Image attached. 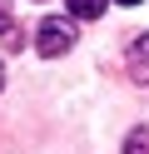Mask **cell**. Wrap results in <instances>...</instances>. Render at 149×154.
I'll list each match as a JSON object with an SVG mask.
<instances>
[{
  "label": "cell",
  "instance_id": "cell-1",
  "mask_svg": "<svg viewBox=\"0 0 149 154\" xmlns=\"http://www.w3.org/2000/svg\"><path fill=\"white\" fill-rule=\"evenodd\" d=\"M75 45V25L65 20H40V35H35V50L45 55V60H60V55Z\"/></svg>",
  "mask_w": 149,
  "mask_h": 154
},
{
  "label": "cell",
  "instance_id": "cell-2",
  "mask_svg": "<svg viewBox=\"0 0 149 154\" xmlns=\"http://www.w3.org/2000/svg\"><path fill=\"white\" fill-rule=\"evenodd\" d=\"M129 75H134L139 85H149V35L129 40Z\"/></svg>",
  "mask_w": 149,
  "mask_h": 154
},
{
  "label": "cell",
  "instance_id": "cell-3",
  "mask_svg": "<svg viewBox=\"0 0 149 154\" xmlns=\"http://www.w3.org/2000/svg\"><path fill=\"white\" fill-rule=\"evenodd\" d=\"M104 5H109V0H65V10L75 15V20H99Z\"/></svg>",
  "mask_w": 149,
  "mask_h": 154
},
{
  "label": "cell",
  "instance_id": "cell-4",
  "mask_svg": "<svg viewBox=\"0 0 149 154\" xmlns=\"http://www.w3.org/2000/svg\"><path fill=\"white\" fill-rule=\"evenodd\" d=\"M124 154H149V129L139 124V129H129V139H124Z\"/></svg>",
  "mask_w": 149,
  "mask_h": 154
},
{
  "label": "cell",
  "instance_id": "cell-5",
  "mask_svg": "<svg viewBox=\"0 0 149 154\" xmlns=\"http://www.w3.org/2000/svg\"><path fill=\"white\" fill-rule=\"evenodd\" d=\"M10 25H15L10 20V0H0V35H10Z\"/></svg>",
  "mask_w": 149,
  "mask_h": 154
},
{
  "label": "cell",
  "instance_id": "cell-6",
  "mask_svg": "<svg viewBox=\"0 0 149 154\" xmlns=\"http://www.w3.org/2000/svg\"><path fill=\"white\" fill-rule=\"evenodd\" d=\"M119 5H139V0H119Z\"/></svg>",
  "mask_w": 149,
  "mask_h": 154
},
{
  "label": "cell",
  "instance_id": "cell-7",
  "mask_svg": "<svg viewBox=\"0 0 149 154\" xmlns=\"http://www.w3.org/2000/svg\"><path fill=\"white\" fill-rule=\"evenodd\" d=\"M0 85H5V75H0Z\"/></svg>",
  "mask_w": 149,
  "mask_h": 154
}]
</instances>
